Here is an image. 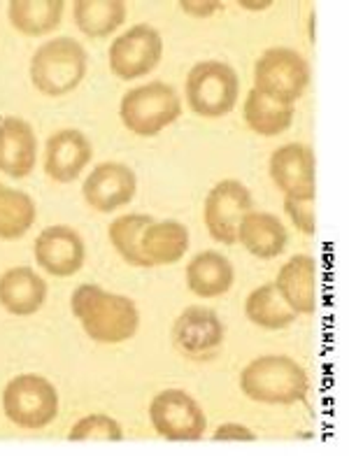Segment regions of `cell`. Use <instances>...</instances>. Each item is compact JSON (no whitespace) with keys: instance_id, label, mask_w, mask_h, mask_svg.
Here are the masks:
<instances>
[{"instance_id":"obj_1","label":"cell","mask_w":349,"mask_h":456,"mask_svg":"<svg viewBox=\"0 0 349 456\" xmlns=\"http://www.w3.org/2000/svg\"><path fill=\"white\" fill-rule=\"evenodd\" d=\"M73 313L86 336L96 342H124L135 336L140 324L138 307L126 296L102 291L98 284H82L73 294Z\"/></svg>"},{"instance_id":"obj_2","label":"cell","mask_w":349,"mask_h":456,"mask_svg":"<svg viewBox=\"0 0 349 456\" xmlns=\"http://www.w3.org/2000/svg\"><path fill=\"white\" fill-rule=\"evenodd\" d=\"M307 372L289 356L254 359L240 375V389L248 398L271 405H291L307 396Z\"/></svg>"},{"instance_id":"obj_3","label":"cell","mask_w":349,"mask_h":456,"mask_svg":"<svg viewBox=\"0 0 349 456\" xmlns=\"http://www.w3.org/2000/svg\"><path fill=\"white\" fill-rule=\"evenodd\" d=\"M86 72V52L73 37H56L37 49L30 61V79L40 94L52 98L66 96Z\"/></svg>"},{"instance_id":"obj_4","label":"cell","mask_w":349,"mask_h":456,"mask_svg":"<svg viewBox=\"0 0 349 456\" xmlns=\"http://www.w3.org/2000/svg\"><path fill=\"white\" fill-rule=\"evenodd\" d=\"M182 114V102L173 86L163 82L138 86L121 98V121L135 135L151 138Z\"/></svg>"},{"instance_id":"obj_5","label":"cell","mask_w":349,"mask_h":456,"mask_svg":"<svg viewBox=\"0 0 349 456\" xmlns=\"http://www.w3.org/2000/svg\"><path fill=\"white\" fill-rule=\"evenodd\" d=\"M310 82V66L294 49H268L254 66V89L282 105H294Z\"/></svg>"},{"instance_id":"obj_6","label":"cell","mask_w":349,"mask_h":456,"mask_svg":"<svg viewBox=\"0 0 349 456\" xmlns=\"http://www.w3.org/2000/svg\"><path fill=\"white\" fill-rule=\"evenodd\" d=\"M240 82L231 66L222 61H203L187 77L189 108L200 117H223L235 108Z\"/></svg>"},{"instance_id":"obj_7","label":"cell","mask_w":349,"mask_h":456,"mask_svg":"<svg viewBox=\"0 0 349 456\" xmlns=\"http://www.w3.org/2000/svg\"><path fill=\"white\" fill-rule=\"evenodd\" d=\"M3 410L12 424L36 431L54 421L59 412V396L54 387L40 375H19L5 387Z\"/></svg>"},{"instance_id":"obj_8","label":"cell","mask_w":349,"mask_h":456,"mask_svg":"<svg viewBox=\"0 0 349 456\" xmlns=\"http://www.w3.org/2000/svg\"><path fill=\"white\" fill-rule=\"evenodd\" d=\"M151 424L158 436L168 440H200L207 428L203 410L187 391H161L150 405Z\"/></svg>"},{"instance_id":"obj_9","label":"cell","mask_w":349,"mask_h":456,"mask_svg":"<svg viewBox=\"0 0 349 456\" xmlns=\"http://www.w3.org/2000/svg\"><path fill=\"white\" fill-rule=\"evenodd\" d=\"M248 212H252V196L248 186L235 180H223L205 199V226L217 242L235 245L238 228Z\"/></svg>"},{"instance_id":"obj_10","label":"cell","mask_w":349,"mask_h":456,"mask_svg":"<svg viewBox=\"0 0 349 456\" xmlns=\"http://www.w3.org/2000/svg\"><path fill=\"white\" fill-rule=\"evenodd\" d=\"M163 43L157 28L138 24L119 36L110 47V68L119 79H138L158 66Z\"/></svg>"},{"instance_id":"obj_11","label":"cell","mask_w":349,"mask_h":456,"mask_svg":"<svg viewBox=\"0 0 349 456\" xmlns=\"http://www.w3.org/2000/svg\"><path fill=\"white\" fill-rule=\"evenodd\" d=\"M271 177L284 199L314 200L317 177H314V154L310 147L298 142L284 144L271 159Z\"/></svg>"},{"instance_id":"obj_12","label":"cell","mask_w":349,"mask_h":456,"mask_svg":"<svg viewBox=\"0 0 349 456\" xmlns=\"http://www.w3.org/2000/svg\"><path fill=\"white\" fill-rule=\"evenodd\" d=\"M222 319L207 307H187L177 317L173 329L174 347L189 359H212L223 345Z\"/></svg>"},{"instance_id":"obj_13","label":"cell","mask_w":349,"mask_h":456,"mask_svg":"<svg viewBox=\"0 0 349 456\" xmlns=\"http://www.w3.org/2000/svg\"><path fill=\"white\" fill-rule=\"evenodd\" d=\"M36 261L49 275H75L85 264V242L75 228L49 226L37 235Z\"/></svg>"},{"instance_id":"obj_14","label":"cell","mask_w":349,"mask_h":456,"mask_svg":"<svg viewBox=\"0 0 349 456\" xmlns=\"http://www.w3.org/2000/svg\"><path fill=\"white\" fill-rule=\"evenodd\" d=\"M135 173L124 163H101L85 182L86 203L98 212H112L135 196Z\"/></svg>"},{"instance_id":"obj_15","label":"cell","mask_w":349,"mask_h":456,"mask_svg":"<svg viewBox=\"0 0 349 456\" xmlns=\"http://www.w3.org/2000/svg\"><path fill=\"white\" fill-rule=\"evenodd\" d=\"M91 142L85 133L66 128L54 133L47 140V154H45V170L52 180L68 184L79 177L86 163L91 161Z\"/></svg>"},{"instance_id":"obj_16","label":"cell","mask_w":349,"mask_h":456,"mask_svg":"<svg viewBox=\"0 0 349 456\" xmlns=\"http://www.w3.org/2000/svg\"><path fill=\"white\" fill-rule=\"evenodd\" d=\"M277 291L289 303L296 314H312L317 310V261L305 254H296L277 273Z\"/></svg>"},{"instance_id":"obj_17","label":"cell","mask_w":349,"mask_h":456,"mask_svg":"<svg viewBox=\"0 0 349 456\" xmlns=\"http://www.w3.org/2000/svg\"><path fill=\"white\" fill-rule=\"evenodd\" d=\"M36 133L19 117L0 119V173L10 177H26L36 168Z\"/></svg>"},{"instance_id":"obj_18","label":"cell","mask_w":349,"mask_h":456,"mask_svg":"<svg viewBox=\"0 0 349 456\" xmlns=\"http://www.w3.org/2000/svg\"><path fill=\"white\" fill-rule=\"evenodd\" d=\"M45 296H47L45 280L26 265L12 268L0 277V305L5 307L7 313L28 317L43 307Z\"/></svg>"},{"instance_id":"obj_19","label":"cell","mask_w":349,"mask_h":456,"mask_svg":"<svg viewBox=\"0 0 349 456\" xmlns=\"http://www.w3.org/2000/svg\"><path fill=\"white\" fill-rule=\"evenodd\" d=\"M238 242L259 258H275L287 247V228L271 212H248L238 228Z\"/></svg>"},{"instance_id":"obj_20","label":"cell","mask_w":349,"mask_h":456,"mask_svg":"<svg viewBox=\"0 0 349 456\" xmlns=\"http://www.w3.org/2000/svg\"><path fill=\"white\" fill-rule=\"evenodd\" d=\"M189 247V231L180 222H151L140 235V252L150 265L174 264Z\"/></svg>"},{"instance_id":"obj_21","label":"cell","mask_w":349,"mask_h":456,"mask_svg":"<svg viewBox=\"0 0 349 456\" xmlns=\"http://www.w3.org/2000/svg\"><path fill=\"white\" fill-rule=\"evenodd\" d=\"M187 284L200 298H217L233 284V265L217 252H203L187 268Z\"/></svg>"},{"instance_id":"obj_22","label":"cell","mask_w":349,"mask_h":456,"mask_svg":"<svg viewBox=\"0 0 349 456\" xmlns=\"http://www.w3.org/2000/svg\"><path fill=\"white\" fill-rule=\"evenodd\" d=\"M63 0H12L10 21L24 36H45L61 24Z\"/></svg>"},{"instance_id":"obj_23","label":"cell","mask_w":349,"mask_h":456,"mask_svg":"<svg viewBox=\"0 0 349 456\" xmlns=\"http://www.w3.org/2000/svg\"><path fill=\"white\" fill-rule=\"evenodd\" d=\"M245 314L252 324L271 330L287 329L296 322V313L277 291L275 282L254 289L248 298V305H245Z\"/></svg>"},{"instance_id":"obj_24","label":"cell","mask_w":349,"mask_h":456,"mask_svg":"<svg viewBox=\"0 0 349 456\" xmlns=\"http://www.w3.org/2000/svg\"><path fill=\"white\" fill-rule=\"evenodd\" d=\"M75 24L89 37H105L126 19V3L121 0H77Z\"/></svg>"},{"instance_id":"obj_25","label":"cell","mask_w":349,"mask_h":456,"mask_svg":"<svg viewBox=\"0 0 349 456\" xmlns=\"http://www.w3.org/2000/svg\"><path fill=\"white\" fill-rule=\"evenodd\" d=\"M245 121L254 133L272 138L291 126L294 121V105H282L265 98L256 89H252L245 98Z\"/></svg>"},{"instance_id":"obj_26","label":"cell","mask_w":349,"mask_h":456,"mask_svg":"<svg viewBox=\"0 0 349 456\" xmlns=\"http://www.w3.org/2000/svg\"><path fill=\"white\" fill-rule=\"evenodd\" d=\"M36 222V203L24 191L0 184V238L17 240Z\"/></svg>"},{"instance_id":"obj_27","label":"cell","mask_w":349,"mask_h":456,"mask_svg":"<svg viewBox=\"0 0 349 456\" xmlns=\"http://www.w3.org/2000/svg\"><path fill=\"white\" fill-rule=\"evenodd\" d=\"M154 222L151 216L147 215H126L119 216L117 222H112L110 226V240L115 245L117 252L124 256V261H128L131 265H138V268H151L150 261L142 256L140 252V235L150 224Z\"/></svg>"},{"instance_id":"obj_28","label":"cell","mask_w":349,"mask_h":456,"mask_svg":"<svg viewBox=\"0 0 349 456\" xmlns=\"http://www.w3.org/2000/svg\"><path fill=\"white\" fill-rule=\"evenodd\" d=\"M70 440H121L124 433H121V427L115 419H110L105 414H89L82 421H77L68 436Z\"/></svg>"},{"instance_id":"obj_29","label":"cell","mask_w":349,"mask_h":456,"mask_svg":"<svg viewBox=\"0 0 349 456\" xmlns=\"http://www.w3.org/2000/svg\"><path fill=\"white\" fill-rule=\"evenodd\" d=\"M284 210L291 222L301 228L305 235L314 233V200H291L284 199Z\"/></svg>"},{"instance_id":"obj_30","label":"cell","mask_w":349,"mask_h":456,"mask_svg":"<svg viewBox=\"0 0 349 456\" xmlns=\"http://www.w3.org/2000/svg\"><path fill=\"white\" fill-rule=\"evenodd\" d=\"M182 10L189 14H196V17H210L212 12H217L219 7H222V3H217V0H182L180 3Z\"/></svg>"},{"instance_id":"obj_31","label":"cell","mask_w":349,"mask_h":456,"mask_svg":"<svg viewBox=\"0 0 349 456\" xmlns=\"http://www.w3.org/2000/svg\"><path fill=\"white\" fill-rule=\"evenodd\" d=\"M252 431L248 427H242V424H223V427L217 428L215 433V440H254Z\"/></svg>"}]
</instances>
